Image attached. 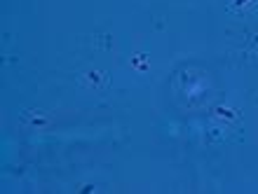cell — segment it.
<instances>
[{
	"label": "cell",
	"instance_id": "6da1fadb",
	"mask_svg": "<svg viewBox=\"0 0 258 194\" xmlns=\"http://www.w3.org/2000/svg\"><path fill=\"white\" fill-rule=\"evenodd\" d=\"M228 10L232 14H239V17H246L258 10V0H228Z\"/></svg>",
	"mask_w": 258,
	"mask_h": 194
}]
</instances>
